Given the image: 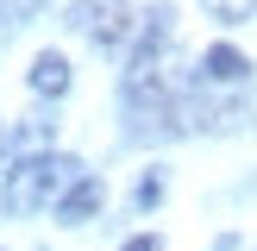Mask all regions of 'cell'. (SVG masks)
<instances>
[{
  "label": "cell",
  "mask_w": 257,
  "mask_h": 251,
  "mask_svg": "<svg viewBox=\"0 0 257 251\" xmlns=\"http://www.w3.org/2000/svg\"><path fill=\"white\" fill-rule=\"evenodd\" d=\"M201 69H207V82H245V75H251V57L232 50V44H213L207 57H201Z\"/></svg>",
  "instance_id": "5b68a950"
},
{
  "label": "cell",
  "mask_w": 257,
  "mask_h": 251,
  "mask_svg": "<svg viewBox=\"0 0 257 251\" xmlns=\"http://www.w3.org/2000/svg\"><path fill=\"white\" fill-rule=\"evenodd\" d=\"M125 251H163V238L157 232H138V238H125Z\"/></svg>",
  "instance_id": "52a82bcc"
},
{
  "label": "cell",
  "mask_w": 257,
  "mask_h": 251,
  "mask_svg": "<svg viewBox=\"0 0 257 251\" xmlns=\"http://www.w3.org/2000/svg\"><path fill=\"white\" fill-rule=\"evenodd\" d=\"M69 25H75L82 38H94L100 50L132 44V32H138V19H132V7H125V0H82V7L69 13Z\"/></svg>",
  "instance_id": "7a4b0ae2"
},
{
  "label": "cell",
  "mask_w": 257,
  "mask_h": 251,
  "mask_svg": "<svg viewBox=\"0 0 257 251\" xmlns=\"http://www.w3.org/2000/svg\"><path fill=\"white\" fill-rule=\"evenodd\" d=\"M100 201H107V188H100L94 176H82V182H69V188H63L57 220H63V226H82V220H94V213H100Z\"/></svg>",
  "instance_id": "3957f363"
},
{
  "label": "cell",
  "mask_w": 257,
  "mask_h": 251,
  "mask_svg": "<svg viewBox=\"0 0 257 251\" xmlns=\"http://www.w3.org/2000/svg\"><path fill=\"white\" fill-rule=\"evenodd\" d=\"M32 88L38 94H69V57H63V50H38L32 57Z\"/></svg>",
  "instance_id": "277c9868"
},
{
  "label": "cell",
  "mask_w": 257,
  "mask_h": 251,
  "mask_svg": "<svg viewBox=\"0 0 257 251\" xmlns=\"http://www.w3.org/2000/svg\"><path fill=\"white\" fill-rule=\"evenodd\" d=\"M82 182V163L75 157H19L7 176V188H0V201H7V213L19 220V213H38L50 195L63 201V188Z\"/></svg>",
  "instance_id": "6da1fadb"
},
{
  "label": "cell",
  "mask_w": 257,
  "mask_h": 251,
  "mask_svg": "<svg viewBox=\"0 0 257 251\" xmlns=\"http://www.w3.org/2000/svg\"><path fill=\"white\" fill-rule=\"evenodd\" d=\"M201 13L220 25H245V19H257V0H201Z\"/></svg>",
  "instance_id": "8992f818"
}]
</instances>
